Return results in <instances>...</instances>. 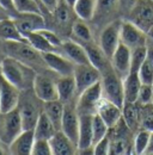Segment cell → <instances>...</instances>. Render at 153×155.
Wrapping results in <instances>:
<instances>
[{
  "instance_id": "obj_1",
  "label": "cell",
  "mask_w": 153,
  "mask_h": 155,
  "mask_svg": "<svg viewBox=\"0 0 153 155\" xmlns=\"http://www.w3.org/2000/svg\"><path fill=\"white\" fill-rule=\"evenodd\" d=\"M0 73L20 91L31 90L37 72L12 56H5L0 63Z\"/></svg>"
},
{
  "instance_id": "obj_2",
  "label": "cell",
  "mask_w": 153,
  "mask_h": 155,
  "mask_svg": "<svg viewBox=\"0 0 153 155\" xmlns=\"http://www.w3.org/2000/svg\"><path fill=\"white\" fill-rule=\"evenodd\" d=\"M4 50L6 56H12L34 68L37 73L52 72L48 69L42 53L24 41H4Z\"/></svg>"
},
{
  "instance_id": "obj_3",
  "label": "cell",
  "mask_w": 153,
  "mask_h": 155,
  "mask_svg": "<svg viewBox=\"0 0 153 155\" xmlns=\"http://www.w3.org/2000/svg\"><path fill=\"white\" fill-rule=\"evenodd\" d=\"M17 109L22 117L24 130H31L35 128L38 117L43 112V101L38 99L32 88L25 90L20 92Z\"/></svg>"
},
{
  "instance_id": "obj_4",
  "label": "cell",
  "mask_w": 153,
  "mask_h": 155,
  "mask_svg": "<svg viewBox=\"0 0 153 155\" xmlns=\"http://www.w3.org/2000/svg\"><path fill=\"white\" fill-rule=\"evenodd\" d=\"M100 82L103 88L104 98L109 99L118 106L122 107L124 103V92H123V79L120 77L111 67V64L104 69L102 73Z\"/></svg>"
},
{
  "instance_id": "obj_5",
  "label": "cell",
  "mask_w": 153,
  "mask_h": 155,
  "mask_svg": "<svg viewBox=\"0 0 153 155\" xmlns=\"http://www.w3.org/2000/svg\"><path fill=\"white\" fill-rule=\"evenodd\" d=\"M104 98L100 80L93 84L89 88L84 90L76 97V111L79 115H95L97 114L98 106Z\"/></svg>"
},
{
  "instance_id": "obj_6",
  "label": "cell",
  "mask_w": 153,
  "mask_h": 155,
  "mask_svg": "<svg viewBox=\"0 0 153 155\" xmlns=\"http://www.w3.org/2000/svg\"><path fill=\"white\" fill-rule=\"evenodd\" d=\"M24 130L18 109L0 114V142L6 147Z\"/></svg>"
},
{
  "instance_id": "obj_7",
  "label": "cell",
  "mask_w": 153,
  "mask_h": 155,
  "mask_svg": "<svg viewBox=\"0 0 153 155\" xmlns=\"http://www.w3.org/2000/svg\"><path fill=\"white\" fill-rule=\"evenodd\" d=\"M121 21L122 20L115 19L110 23H108L107 25L103 26V29L99 34L98 44H99L100 49L103 50V53L105 54V56L109 60L111 58L116 48L121 43V38H120Z\"/></svg>"
},
{
  "instance_id": "obj_8",
  "label": "cell",
  "mask_w": 153,
  "mask_h": 155,
  "mask_svg": "<svg viewBox=\"0 0 153 155\" xmlns=\"http://www.w3.org/2000/svg\"><path fill=\"white\" fill-rule=\"evenodd\" d=\"M127 19L147 32L153 26V0H136Z\"/></svg>"
},
{
  "instance_id": "obj_9",
  "label": "cell",
  "mask_w": 153,
  "mask_h": 155,
  "mask_svg": "<svg viewBox=\"0 0 153 155\" xmlns=\"http://www.w3.org/2000/svg\"><path fill=\"white\" fill-rule=\"evenodd\" d=\"M32 91L43 103L59 99L56 79L49 75L47 72L37 73L32 85Z\"/></svg>"
},
{
  "instance_id": "obj_10",
  "label": "cell",
  "mask_w": 153,
  "mask_h": 155,
  "mask_svg": "<svg viewBox=\"0 0 153 155\" xmlns=\"http://www.w3.org/2000/svg\"><path fill=\"white\" fill-rule=\"evenodd\" d=\"M42 56L48 69L52 71L54 74L59 77L73 75L76 63L68 58H66L60 51H46L42 53Z\"/></svg>"
},
{
  "instance_id": "obj_11",
  "label": "cell",
  "mask_w": 153,
  "mask_h": 155,
  "mask_svg": "<svg viewBox=\"0 0 153 155\" xmlns=\"http://www.w3.org/2000/svg\"><path fill=\"white\" fill-rule=\"evenodd\" d=\"M73 77L76 86V94L79 96L84 90L98 82L102 78V74L100 71L96 68L93 64L87 63V64H76Z\"/></svg>"
},
{
  "instance_id": "obj_12",
  "label": "cell",
  "mask_w": 153,
  "mask_h": 155,
  "mask_svg": "<svg viewBox=\"0 0 153 155\" xmlns=\"http://www.w3.org/2000/svg\"><path fill=\"white\" fill-rule=\"evenodd\" d=\"M120 38L123 44L129 47L131 49L146 45L147 42V34L135 25L133 21L128 19H123L121 21V31Z\"/></svg>"
},
{
  "instance_id": "obj_13",
  "label": "cell",
  "mask_w": 153,
  "mask_h": 155,
  "mask_svg": "<svg viewBox=\"0 0 153 155\" xmlns=\"http://www.w3.org/2000/svg\"><path fill=\"white\" fill-rule=\"evenodd\" d=\"M20 90L0 73V114H6L18 106Z\"/></svg>"
},
{
  "instance_id": "obj_14",
  "label": "cell",
  "mask_w": 153,
  "mask_h": 155,
  "mask_svg": "<svg viewBox=\"0 0 153 155\" xmlns=\"http://www.w3.org/2000/svg\"><path fill=\"white\" fill-rule=\"evenodd\" d=\"M76 100H72L65 104L63 117H62V124H61V131H63L68 136L76 146H78V138H79V114L76 111Z\"/></svg>"
},
{
  "instance_id": "obj_15",
  "label": "cell",
  "mask_w": 153,
  "mask_h": 155,
  "mask_svg": "<svg viewBox=\"0 0 153 155\" xmlns=\"http://www.w3.org/2000/svg\"><path fill=\"white\" fill-rule=\"evenodd\" d=\"M19 32L25 37L32 31L46 28V17L42 13H17L12 17Z\"/></svg>"
},
{
  "instance_id": "obj_16",
  "label": "cell",
  "mask_w": 153,
  "mask_h": 155,
  "mask_svg": "<svg viewBox=\"0 0 153 155\" xmlns=\"http://www.w3.org/2000/svg\"><path fill=\"white\" fill-rule=\"evenodd\" d=\"M131 58L132 49L121 42L110 58V63L113 69L122 79L127 77L131 72Z\"/></svg>"
},
{
  "instance_id": "obj_17",
  "label": "cell",
  "mask_w": 153,
  "mask_h": 155,
  "mask_svg": "<svg viewBox=\"0 0 153 155\" xmlns=\"http://www.w3.org/2000/svg\"><path fill=\"white\" fill-rule=\"evenodd\" d=\"M121 11L120 0H96V11L93 21L96 24H104L113 21L111 17H115L117 12Z\"/></svg>"
},
{
  "instance_id": "obj_18",
  "label": "cell",
  "mask_w": 153,
  "mask_h": 155,
  "mask_svg": "<svg viewBox=\"0 0 153 155\" xmlns=\"http://www.w3.org/2000/svg\"><path fill=\"white\" fill-rule=\"evenodd\" d=\"M59 51L63 54L66 58L73 61L76 64H87L90 63V60L87 56V53L84 48V45L74 39L62 41Z\"/></svg>"
},
{
  "instance_id": "obj_19",
  "label": "cell",
  "mask_w": 153,
  "mask_h": 155,
  "mask_svg": "<svg viewBox=\"0 0 153 155\" xmlns=\"http://www.w3.org/2000/svg\"><path fill=\"white\" fill-rule=\"evenodd\" d=\"M35 140L36 137L34 129L23 130L7 147L8 153L13 155H31Z\"/></svg>"
},
{
  "instance_id": "obj_20",
  "label": "cell",
  "mask_w": 153,
  "mask_h": 155,
  "mask_svg": "<svg viewBox=\"0 0 153 155\" xmlns=\"http://www.w3.org/2000/svg\"><path fill=\"white\" fill-rule=\"evenodd\" d=\"M53 155H74L78 152V146L63 131L57 130L49 140Z\"/></svg>"
},
{
  "instance_id": "obj_21",
  "label": "cell",
  "mask_w": 153,
  "mask_h": 155,
  "mask_svg": "<svg viewBox=\"0 0 153 155\" xmlns=\"http://www.w3.org/2000/svg\"><path fill=\"white\" fill-rule=\"evenodd\" d=\"M97 115H99L100 118L105 122V124L111 129L122 118V107L110 101L109 99L103 98L98 106Z\"/></svg>"
},
{
  "instance_id": "obj_22",
  "label": "cell",
  "mask_w": 153,
  "mask_h": 155,
  "mask_svg": "<svg viewBox=\"0 0 153 155\" xmlns=\"http://www.w3.org/2000/svg\"><path fill=\"white\" fill-rule=\"evenodd\" d=\"M87 53V56L90 60V63L93 64L96 68H98L100 71V73L107 69L111 63H110V60L105 56V54L103 53V50L100 49L99 44L95 43V41H91V42H83L81 43Z\"/></svg>"
},
{
  "instance_id": "obj_23",
  "label": "cell",
  "mask_w": 153,
  "mask_h": 155,
  "mask_svg": "<svg viewBox=\"0 0 153 155\" xmlns=\"http://www.w3.org/2000/svg\"><path fill=\"white\" fill-rule=\"evenodd\" d=\"M56 86L59 92V99L66 104L68 101L76 100V86L73 75H65L56 78Z\"/></svg>"
},
{
  "instance_id": "obj_24",
  "label": "cell",
  "mask_w": 153,
  "mask_h": 155,
  "mask_svg": "<svg viewBox=\"0 0 153 155\" xmlns=\"http://www.w3.org/2000/svg\"><path fill=\"white\" fill-rule=\"evenodd\" d=\"M50 16H53V19L57 26H62L63 29L70 28L71 30H72V25L76 20L73 17H76L74 11H73V7L67 5L63 0H60L56 8L50 13Z\"/></svg>"
},
{
  "instance_id": "obj_25",
  "label": "cell",
  "mask_w": 153,
  "mask_h": 155,
  "mask_svg": "<svg viewBox=\"0 0 153 155\" xmlns=\"http://www.w3.org/2000/svg\"><path fill=\"white\" fill-rule=\"evenodd\" d=\"M92 117L93 115H79V138L78 149L93 146L92 140Z\"/></svg>"
},
{
  "instance_id": "obj_26",
  "label": "cell",
  "mask_w": 153,
  "mask_h": 155,
  "mask_svg": "<svg viewBox=\"0 0 153 155\" xmlns=\"http://www.w3.org/2000/svg\"><path fill=\"white\" fill-rule=\"evenodd\" d=\"M122 119L126 125L136 133L140 130V109L138 103L124 101L122 105Z\"/></svg>"
},
{
  "instance_id": "obj_27",
  "label": "cell",
  "mask_w": 153,
  "mask_h": 155,
  "mask_svg": "<svg viewBox=\"0 0 153 155\" xmlns=\"http://www.w3.org/2000/svg\"><path fill=\"white\" fill-rule=\"evenodd\" d=\"M142 82L136 72H129V74L123 78V92H124V101L136 103L139 97V91Z\"/></svg>"
},
{
  "instance_id": "obj_28",
  "label": "cell",
  "mask_w": 153,
  "mask_h": 155,
  "mask_svg": "<svg viewBox=\"0 0 153 155\" xmlns=\"http://www.w3.org/2000/svg\"><path fill=\"white\" fill-rule=\"evenodd\" d=\"M63 110H65V104L60 99L43 103V112L52 120L56 130H61Z\"/></svg>"
},
{
  "instance_id": "obj_29",
  "label": "cell",
  "mask_w": 153,
  "mask_h": 155,
  "mask_svg": "<svg viewBox=\"0 0 153 155\" xmlns=\"http://www.w3.org/2000/svg\"><path fill=\"white\" fill-rule=\"evenodd\" d=\"M56 131V128L54 127L52 120L48 118V116L44 112H42L38 117L37 123L34 128L35 137L38 140H50Z\"/></svg>"
},
{
  "instance_id": "obj_30",
  "label": "cell",
  "mask_w": 153,
  "mask_h": 155,
  "mask_svg": "<svg viewBox=\"0 0 153 155\" xmlns=\"http://www.w3.org/2000/svg\"><path fill=\"white\" fill-rule=\"evenodd\" d=\"M12 18L0 19V41H24Z\"/></svg>"
},
{
  "instance_id": "obj_31",
  "label": "cell",
  "mask_w": 153,
  "mask_h": 155,
  "mask_svg": "<svg viewBox=\"0 0 153 155\" xmlns=\"http://www.w3.org/2000/svg\"><path fill=\"white\" fill-rule=\"evenodd\" d=\"M76 18L83 20H92L96 11V0H76L73 6Z\"/></svg>"
},
{
  "instance_id": "obj_32",
  "label": "cell",
  "mask_w": 153,
  "mask_h": 155,
  "mask_svg": "<svg viewBox=\"0 0 153 155\" xmlns=\"http://www.w3.org/2000/svg\"><path fill=\"white\" fill-rule=\"evenodd\" d=\"M25 41L31 44L36 50L39 53H46V51H57L56 48H54L47 39L43 37V35L39 31H32L30 34H28L25 37Z\"/></svg>"
},
{
  "instance_id": "obj_33",
  "label": "cell",
  "mask_w": 153,
  "mask_h": 155,
  "mask_svg": "<svg viewBox=\"0 0 153 155\" xmlns=\"http://www.w3.org/2000/svg\"><path fill=\"white\" fill-rule=\"evenodd\" d=\"M72 35L74 36L76 41H79L80 43L83 42H91L93 41V34L92 30L90 29V26L86 24V20L79 19L76 18L72 25Z\"/></svg>"
},
{
  "instance_id": "obj_34",
  "label": "cell",
  "mask_w": 153,
  "mask_h": 155,
  "mask_svg": "<svg viewBox=\"0 0 153 155\" xmlns=\"http://www.w3.org/2000/svg\"><path fill=\"white\" fill-rule=\"evenodd\" d=\"M150 134H151V131L145 130V129H140L139 131L135 133V136L133 138V150L135 154H145L146 148L148 146Z\"/></svg>"
},
{
  "instance_id": "obj_35",
  "label": "cell",
  "mask_w": 153,
  "mask_h": 155,
  "mask_svg": "<svg viewBox=\"0 0 153 155\" xmlns=\"http://www.w3.org/2000/svg\"><path fill=\"white\" fill-rule=\"evenodd\" d=\"M140 129L153 131V103L140 105Z\"/></svg>"
},
{
  "instance_id": "obj_36",
  "label": "cell",
  "mask_w": 153,
  "mask_h": 155,
  "mask_svg": "<svg viewBox=\"0 0 153 155\" xmlns=\"http://www.w3.org/2000/svg\"><path fill=\"white\" fill-rule=\"evenodd\" d=\"M109 130H110V128L105 124V122L100 118V116L95 114L92 117V140H93V144L97 143L98 141H100L109 133Z\"/></svg>"
},
{
  "instance_id": "obj_37",
  "label": "cell",
  "mask_w": 153,
  "mask_h": 155,
  "mask_svg": "<svg viewBox=\"0 0 153 155\" xmlns=\"http://www.w3.org/2000/svg\"><path fill=\"white\" fill-rule=\"evenodd\" d=\"M17 13H42L41 6L36 0H13Z\"/></svg>"
},
{
  "instance_id": "obj_38",
  "label": "cell",
  "mask_w": 153,
  "mask_h": 155,
  "mask_svg": "<svg viewBox=\"0 0 153 155\" xmlns=\"http://www.w3.org/2000/svg\"><path fill=\"white\" fill-rule=\"evenodd\" d=\"M147 58V47H138L132 49V58H131V72H139L141 64Z\"/></svg>"
},
{
  "instance_id": "obj_39",
  "label": "cell",
  "mask_w": 153,
  "mask_h": 155,
  "mask_svg": "<svg viewBox=\"0 0 153 155\" xmlns=\"http://www.w3.org/2000/svg\"><path fill=\"white\" fill-rule=\"evenodd\" d=\"M138 74L142 84H146V85L153 84V64L148 58H146V61L141 64Z\"/></svg>"
},
{
  "instance_id": "obj_40",
  "label": "cell",
  "mask_w": 153,
  "mask_h": 155,
  "mask_svg": "<svg viewBox=\"0 0 153 155\" xmlns=\"http://www.w3.org/2000/svg\"><path fill=\"white\" fill-rule=\"evenodd\" d=\"M110 143H111V135L110 130L100 141L93 144L95 155H109L110 154Z\"/></svg>"
},
{
  "instance_id": "obj_41",
  "label": "cell",
  "mask_w": 153,
  "mask_h": 155,
  "mask_svg": "<svg viewBox=\"0 0 153 155\" xmlns=\"http://www.w3.org/2000/svg\"><path fill=\"white\" fill-rule=\"evenodd\" d=\"M31 155H53L49 140H38V138H36L35 142H34Z\"/></svg>"
},
{
  "instance_id": "obj_42",
  "label": "cell",
  "mask_w": 153,
  "mask_h": 155,
  "mask_svg": "<svg viewBox=\"0 0 153 155\" xmlns=\"http://www.w3.org/2000/svg\"><path fill=\"white\" fill-rule=\"evenodd\" d=\"M138 104L140 105H145V104H150L153 103V87L152 85H146L142 84L139 91V97H138Z\"/></svg>"
},
{
  "instance_id": "obj_43",
  "label": "cell",
  "mask_w": 153,
  "mask_h": 155,
  "mask_svg": "<svg viewBox=\"0 0 153 155\" xmlns=\"http://www.w3.org/2000/svg\"><path fill=\"white\" fill-rule=\"evenodd\" d=\"M38 31L43 35V37L47 39L54 48H56L57 51H59V48H60V45L62 43V39L59 36V34H56L55 31H53L50 29H47V28H43V29L38 30Z\"/></svg>"
},
{
  "instance_id": "obj_44",
  "label": "cell",
  "mask_w": 153,
  "mask_h": 155,
  "mask_svg": "<svg viewBox=\"0 0 153 155\" xmlns=\"http://www.w3.org/2000/svg\"><path fill=\"white\" fill-rule=\"evenodd\" d=\"M59 2H60V0H41V4H42L43 10H44V16H46V18L49 17L50 13L56 8Z\"/></svg>"
},
{
  "instance_id": "obj_45",
  "label": "cell",
  "mask_w": 153,
  "mask_h": 155,
  "mask_svg": "<svg viewBox=\"0 0 153 155\" xmlns=\"http://www.w3.org/2000/svg\"><path fill=\"white\" fill-rule=\"evenodd\" d=\"M0 7L4 8L11 16V18L17 15L16 8H15V4H13V0H0Z\"/></svg>"
},
{
  "instance_id": "obj_46",
  "label": "cell",
  "mask_w": 153,
  "mask_h": 155,
  "mask_svg": "<svg viewBox=\"0 0 153 155\" xmlns=\"http://www.w3.org/2000/svg\"><path fill=\"white\" fill-rule=\"evenodd\" d=\"M136 2V0H120V7H121V12L126 13V16L128 15V12L132 10L134 4Z\"/></svg>"
},
{
  "instance_id": "obj_47",
  "label": "cell",
  "mask_w": 153,
  "mask_h": 155,
  "mask_svg": "<svg viewBox=\"0 0 153 155\" xmlns=\"http://www.w3.org/2000/svg\"><path fill=\"white\" fill-rule=\"evenodd\" d=\"M145 154H146V155H152L153 154V131H151V134H150L148 146H147V148H146Z\"/></svg>"
},
{
  "instance_id": "obj_48",
  "label": "cell",
  "mask_w": 153,
  "mask_h": 155,
  "mask_svg": "<svg viewBox=\"0 0 153 155\" xmlns=\"http://www.w3.org/2000/svg\"><path fill=\"white\" fill-rule=\"evenodd\" d=\"M147 34V42H146V47H153V26L146 32Z\"/></svg>"
},
{
  "instance_id": "obj_49",
  "label": "cell",
  "mask_w": 153,
  "mask_h": 155,
  "mask_svg": "<svg viewBox=\"0 0 153 155\" xmlns=\"http://www.w3.org/2000/svg\"><path fill=\"white\" fill-rule=\"evenodd\" d=\"M5 56H6V54H5V50H4V41H0V63H1V61L4 60Z\"/></svg>"
},
{
  "instance_id": "obj_50",
  "label": "cell",
  "mask_w": 153,
  "mask_h": 155,
  "mask_svg": "<svg viewBox=\"0 0 153 155\" xmlns=\"http://www.w3.org/2000/svg\"><path fill=\"white\" fill-rule=\"evenodd\" d=\"M147 58L153 64V47H147Z\"/></svg>"
},
{
  "instance_id": "obj_51",
  "label": "cell",
  "mask_w": 153,
  "mask_h": 155,
  "mask_svg": "<svg viewBox=\"0 0 153 155\" xmlns=\"http://www.w3.org/2000/svg\"><path fill=\"white\" fill-rule=\"evenodd\" d=\"M4 18H11V16H10L4 8L0 7V19H4Z\"/></svg>"
},
{
  "instance_id": "obj_52",
  "label": "cell",
  "mask_w": 153,
  "mask_h": 155,
  "mask_svg": "<svg viewBox=\"0 0 153 155\" xmlns=\"http://www.w3.org/2000/svg\"><path fill=\"white\" fill-rule=\"evenodd\" d=\"M63 1H65L67 5H70L71 7H73V6H74V4L76 2V0H63Z\"/></svg>"
},
{
  "instance_id": "obj_53",
  "label": "cell",
  "mask_w": 153,
  "mask_h": 155,
  "mask_svg": "<svg viewBox=\"0 0 153 155\" xmlns=\"http://www.w3.org/2000/svg\"><path fill=\"white\" fill-rule=\"evenodd\" d=\"M152 87H153V84H152Z\"/></svg>"
}]
</instances>
